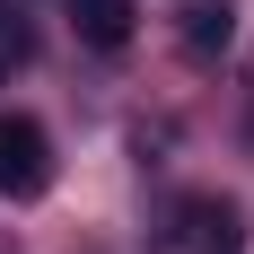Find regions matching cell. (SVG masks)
<instances>
[{"instance_id": "cell-1", "label": "cell", "mask_w": 254, "mask_h": 254, "mask_svg": "<svg viewBox=\"0 0 254 254\" xmlns=\"http://www.w3.org/2000/svg\"><path fill=\"white\" fill-rule=\"evenodd\" d=\"M53 184V140L35 114H0V193L9 202H35Z\"/></svg>"}, {"instance_id": "cell-2", "label": "cell", "mask_w": 254, "mask_h": 254, "mask_svg": "<svg viewBox=\"0 0 254 254\" xmlns=\"http://www.w3.org/2000/svg\"><path fill=\"white\" fill-rule=\"evenodd\" d=\"M228 44H237V9L228 0H193V9H184V53H193V62H219Z\"/></svg>"}, {"instance_id": "cell-3", "label": "cell", "mask_w": 254, "mask_h": 254, "mask_svg": "<svg viewBox=\"0 0 254 254\" xmlns=\"http://www.w3.org/2000/svg\"><path fill=\"white\" fill-rule=\"evenodd\" d=\"M79 35L97 53H123L131 44V0H79Z\"/></svg>"}]
</instances>
